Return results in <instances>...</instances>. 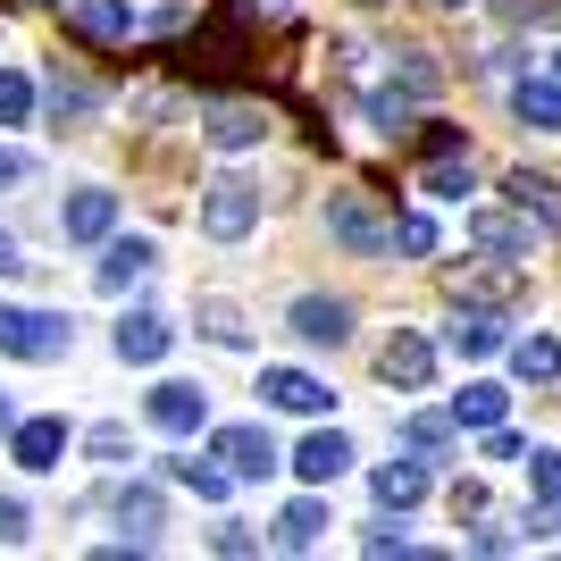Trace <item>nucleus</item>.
I'll use <instances>...</instances> for the list:
<instances>
[{
  "mask_svg": "<svg viewBox=\"0 0 561 561\" xmlns=\"http://www.w3.org/2000/svg\"><path fill=\"white\" fill-rule=\"evenodd\" d=\"M360 553H420L402 528H360Z\"/></svg>",
  "mask_w": 561,
  "mask_h": 561,
  "instance_id": "35",
  "label": "nucleus"
},
{
  "mask_svg": "<svg viewBox=\"0 0 561 561\" xmlns=\"http://www.w3.org/2000/svg\"><path fill=\"white\" fill-rule=\"evenodd\" d=\"M503 193H512V210L537 218V234H561V185H553V176H528V168H519Z\"/></svg>",
  "mask_w": 561,
  "mask_h": 561,
  "instance_id": "21",
  "label": "nucleus"
},
{
  "mask_svg": "<svg viewBox=\"0 0 561 561\" xmlns=\"http://www.w3.org/2000/svg\"><path fill=\"white\" fill-rule=\"evenodd\" d=\"M369 494L386 503V512H411V503L427 494V461H377L369 469Z\"/></svg>",
  "mask_w": 561,
  "mask_h": 561,
  "instance_id": "20",
  "label": "nucleus"
},
{
  "mask_svg": "<svg viewBox=\"0 0 561 561\" xmlns=\"http://www.w3.org/2000/svg\"><path fill=\"white\" fill-rule=\"evenodd\" d=\"M377 377H386L394 394H427V386H436V344H427L420 328H394L386 352H377Z\"/></svg>",
  "mask_w": 561,
  "mask_h": 561,
  "instance_id": "8",
  "label": "nucleus"
},
{
  "mask_svg": "<svg viewBox=\"0 0 561 561\" xmlns=\"http://www.w3.org/2000/svg\"><path fill=\"white\" fill-rule=\"evenodd\" d=\"M512 117L528 126V135H561V84H553V76H537V84L519 76V84H512Z\"/></svg>",
  "mask_w": 561,
  "mask_h": 561,
  "instance_id": "18",
  "label": "nucleus"
},
{
  "mask_svg": "<svg viewBox=\"0 0 561 561\" xmlns=\"http://www.w3.org/2000/svg\"><path fill=\"white\" fill-rule=\"evenodd\" d=\"M453 294L478 310H503V302H528V260H503V268H461Z\"/></svg>",
  "mask_w": 561,
  "mask_h": 561,
  "instance_id": "15",
  "label": "nucleus"
},
{
  "mask_svg": "<svg viewBox=\"0 0 561 561\" xmlns=\"http://www.w3.org/2000/svg\"><path fill=\"white\" fill-rule=\"evenodd\" d=\"M68 344H76V319H68V310L0 302V360H68Z\"/></svg>",
  "mask_w": 561,
  "mask_h": 561,
  "instance_id": "1",
  "label": "nucleus"
},
{
  "mask_svg": "<svg viewBox=\"0 0 561 561\" xmlns=\"http://www.w3.org/2000/svg\"><path fill=\"white\" fill-rule=\"evenodd\" d=\"M469 243L486 260H528L537 234H528V210H469Z\"/></svg>",
  "mask_w": 561,
  "mask_h": 561,
  "instance_id": "14",
  "label": "nucleus"
},
{
  "mask_svg": "<svg viewBox=\"0 0 561 561\" xmlns=\"http://www.w3.org/2000/svg\"><path fill=\"white\" fill-rule=\"evenodd\" d=\"M260 402L285 411V420H328L335 386H328V377H310V369H260Z\"/></svg>",
  "mask_w": 561,
  "mask_h": 561,
  "instance_id": "6",
  "label": "nucleus"
},
{
  "mask_svg": "<svg viewBox=\"0 0 561 561\" xmlns=\"http://www.w3.org/2000/svg\"><path fill=\"white\" fill-rule=\"evenodd\" d=\"M420 193H427V202H461V193H469V151H461V168H453V160H436Z\"/></svg>",
  "mask_w": 561,
  "mask_h": 561,
  "instance_id": "29",
  "label": "nucleus"
},
{
  "mask_svg": "<svg viewBox=\"0 0 561 561\" xmlns=\"http://www.w3.org/2000/svg\"><path fill=\"white\" fill-rule=\"evenodd\" d=\"M210 453H218V469H227L234 486H260V478H277V436H268L260 420L218 427V436H210Z\"/></svg>",
  "mask_w": 561,
  "mask_h": 561,
  "instance_id": "3",
  "label": "nucleus"
},
{
  "mask_svg": "<svg viewBox=\"0 0 561 561\" xmlns=\"http://www.w3.org/2000/svg\"><path fill=\"white\" fill-rule=\"evenodd\" d=\"M142 420L160 427V436H176V445H185V436H202V427H210V394H202L193 377H160V386L142 394Z\"/></svg>",
  "mask_w": 561,
  "mask_h": 561,
  "instance_id": "5",
  "label": "nucleus"
},
{
  "mask_svg": "<svg viewBox=\"0 0 561 561\" xmlns=\"http://www.w3.org/2000/svg\"><path fill=\"white\" fill-rule=\"evenodd\" d=\"M512 352V377H528V386H553L561 377V344L553 335H519V344H503Z\"/></svg>",
  "mask_w": 561,
  "mask_h": 561,
  "instance_id": "23",
  "label": "nucleus"
},
{
  "mask_svg": "<svg viewBox=\"0 0 561 561\" xmlns=\"http://www.w3.org/2000/svg\"><path fill=\"white\" fill-rule=\"evenodd\" d=\"M394 243H402V252H411V260H427V252H436V243H445V234H436V218H427V210H411V218H402V227H394Z\"/></svg>",
  "mask_w": 561,
  "mask_h": 561,
  "instance_id": "30",
  "label": "nucleus"
},
{
  "mask_svg": "<svg viewBox=\"0 0 561 561\" xmlns=\"http://www.w3.org/2000/svg\"><path fill=\"white\" fill-rule=\"evenodd\" d=\"M436 9H478V0H436Z\"/></svg>",
  "mask_w": 561,
  "mask_h": 561,
  "instance_id": "41",
  "label": "nucleus"
},
{
  "mask_svg": "<svg viewBox=\"0 0 561 561\" xmlns=\"http://www.w3.org/2000/svg\"><path fill=\"white\" fill-rule=\"evenodd\" d=\"M268 126H277V117L252 110V101H218V110L202 117V142H210L218 160H243V151H260V142H268Z\"/></svg>",
  "mask_w": 561,
  "mask_h": 561,
  "instance_id": "9",
  "label": "nucleus"
},
{
  "mask_svg": "<svg viewBox=\"0 0 561 561\" xmlns=\"http://www.w3.org/2000/svg\"><path fill=\"white\" fill-rule=\"evenodd\" d=\"M445 344L461 352V360H494V352L512 344V335H503V319H494V310L461 302V319H453V328H445Z\"/></svg>",
  "mask_w": 561,
  "mask_h": 561,
  "instance_id": "17",
  "label": "nucleus"
},
{
  "mask_svg": "<svg viewBox=\"0 0 561 561\" xmlns=\"http://www.w3.org/2000/svg\"><path fill=\"white\" fill-rule=\"evenodd\" d=\"M202 328H210V344H227V352L252 344V328H243V310H234V302H202Z\"/></svg>",
  "mask_w": 561,
  "mask_h": 561,
  "instance_id": "27",
  "label": "nucleus"
},
{
  "mask_svg": "<svg viewBox=\"0 0 561 561\" xmlns=\"http://www.w3.org/2000/svg\"><path fill=\"white\" fill-rule=\"evenodd\" d=\"M25 268H34V260H25V243H18V234H0V277H25Z\"/></svg>",
  "mask_w": 561,
  "mask_h": 561,
  "instance_id": "38",
  "label": "nucleus"
},
{
  "mask_svg": "<svg viewBox=\"0 0 561 561\" xmlns=\"http://www.w3.org/2000/svg\"><path fill=\"white\" fill-rule=\"evenodd\" d=\"M0 427H18V420H9V394H0Z\"/></svg>",
  "mask_w": 561,
  "mask_h": 561,
  "instance_id": "42",
  "label": "nucleus"
},
{
  "mask_svg": "<svg viewBox=\"0 0 561 561\" xmlns=\"http://www.w3.org/2000/svg\"><path fill=\"white\" fill-rule=\"evenodd\" d=\"M68 453H76V427L68 420H18V427H9V461H18L25 478H50Z\"/></svg>",
  "mask_w": 561,
  "mask_h": 561,
  "instance_id": "10",
  "label": "nucleus"
},
{
  "mask_svg": "<svg viewBox=\"0 0 561 561\" xmlns=\"http://www.w3.org/2000/svg\"><path fill=\"white\" fill-rule=\"evenodd\" d=\"M528 537H561V503H537V512L519 519V545H528Z\"/></svg>",
  "mask_w": 561,
  "mask_h": 561,
  "instance_id": "37",
  "label": "nucleus"
},
{
  "mask_svg": "<svg viewBox=\"0 0 561 561\" xmlns=\"http://www.w3.org/2000/svg\"><path fill=\"white\" fill-rule=\"evenodd\" d=\"M553 84H561V50H553Z\"/></svg>",
  "mask_w": 561,
  "mask_h": 561,
  "instance_id": "44",
  "label": "nucleus"
},
{
  "mask_svg": "<svg viewBox=\"0 0 561 561\" xmlns=\"http://www.w3.org/2000/svg\"><path fill=\"white\" fill-rule=\"evenodd\" d=\"M25 176H34V160H25V151H0V185H25Z\"/></svg>",
  "mask_w": 561,
  "mask_h": 561,
  "instance_id": "39",
  "label": "nucleus"
},
{
  "mask_svg": "<svg viewBox=\"0 0 561 561\" xmlns=\"http://www.w3.org/2000/svg\"><path fill=\"white\" fill-rule=\"evenodd\" d=\"M360 9H377V0H360Z\"/></svg>",
  "mask_w": 561,
  "mask_h": 561,
  "instance_id": "45",
  "label": "nucleus"
},
{
  "mask_svg": "<svg viewBox=\"0 0 561 561\" xmlns=\"http://www.w3.org/2000/svg\"><path fill=\"white\" fill-rule=\"evenodd\" d=\"M151 268H160V243H151V234H117V227L101 234V268H93L101 294H135Z\"/></svg>",
  "mask_w": 561,
  "mask_h": 561,
  "instance_id": "7",
  "label": "nucleus"
},
{
  "mask_svg": "<svg viewBox=\"0 0 561 561\" xmlns=\"http://www.w3.org/2000/svg\"><path fill=\"white\" fill-rule=\"evenodd\" d=\"M352 461H360V445H352L344 427H310L302 445H294V478H302V486H335Z\"/></svg>",
  "mask_w": 561,
  "mask_h": 561,
  "instance_id": "12",
  "label": "nucleus"
},
{
  "mask_svg": "<svg viewBox=\"0 0 561 561\" xmlns=\"http://www.w3.org/2000/svg\"><path fill=\"white\" fill-rule=\"evenodd\" d=\"M486 461H494V469H512V461H528V445H519L512 427L494 420V427H486Z\"/></svg>",
  "mask_w": 561,
  "mask_h": 561,
  "instance_id": "33",
  "label": "nucleus"
},
{
  "mask_svg": "<svg viewBox=\"0 0 561 561\" xmlns=\"http://www.w3.org/2000/svg\"><path fill=\"white\" fill-rule=\"evenodd\" d=\"M545 18H553V25H561V0H545Z\"/></svg>",
  "mask_w": 561,
  "mask_h": 561,
  "instance_id": "43",
  "label": "nucleus"
},
{
  "mask_svg": "<svg viewBox=\"0 0 561 561\" xmlns=\"http://www.w3.org/2000/svg\"><path fill=\"white\" fill-rule=\"evenodd\" d=\"M503 411H512V394H503L494 377H469L461 394H453V427H478V436H486V427L503 420Z\"/></svg>",
  "mask_w": 561,
  "mask_h": 561,
  "instance_id": "22",
  "label": "nucleus"
},
{
  "mask_svg": "<svg viewBox=\"0 0 561 561\" xmlns=\"http://www.w3.org/2000/svg\"><path fill=\"white\" fill-rule=\"evenodd\" d=\"M25 528H34V512H25L18 494H0V545H25Z\"/></svg>",
  "mask_w": 561,
  "mask_h": 561,
  "instance_id": "34",
  "label": "nucleus"
},
{
  "mask_svg": "<svg viewBox=\"0 0 561 561\" xmlns=\"http://www.w3.org/2000/svg\"><path fill=\"white\" fill-rule=\"evenodd\" d=\"M84 453H93V461H135L126 427H93V436H84Z\"/></svg>",
  "mask_w": 561,
  "mask_h": 561,
  "instance_id": "32",
  "label": "nucleus"
},
{
  "mask_svg": "<svg viewBox=\"0 0 561 561\" xmlns=\"http://www.w3.org/2000/svg\"><path fill=\"white\" fill-rule=\"evenodd\" d=\"M68 9H76V25H84V34H101V43L135 34V9H126V0H68Z\"/></svg>",
  "mask_w": 561,
  "mask_h": 561,
  "instance_id": "25",
  "label": "nucleus"
},
{
  "mask_svg": "<svg viewBox=\"0 0 561 561\" xmlns=\"http://www.w3.org/2000/svg\"><path fill=\"white\" fill-rule=\"evenodd\" d=\"M260 227V185L252 176H210L202 185V234L210 243H243Z\"/></svg>",
  "mask_w": 561,
  "mask_h": 561,
  "instance_id": "2",
  "label": "nucleus"
},
{
  "mask_svg": "<svg viewBox=\"0 0 561 561\" xmlns=\"http://www.w3.org/2000/svg\"><path fill=\"white\" fill-rule=\"evenodd\" d=\"M328 234L344 243L352 260H386V252H394V227L369 210V193H328Z\"/></svg>",
  "mask_w": 561,
  "mask_h": 561,
  "instance_id": "4",
  "label": "nucleus"
},
{
  "mask_svg": "<svg viewBox=\"0 0 561 561\" xmlns=\"http://www.w3.org/2000/svg\"><path fill=\"white\" fill-rule=\"evenodd\" d=\"M328 528H335V512L319 503V494H302V503H285V512H277V545H285V553H310Z\"/></svg>",
  "mask_w": 561,
  "mask_h": 561,
  "instance_id": "19",
  "label": "nucleus"
},
{
  "mask_svg": "<svg viewBox=\"0 0 561 561\" xmlns=\"http://www.w3.org/2000/svg\"><path fill=\"white\" fill-rule=\"evenodd\" d=\"M168 486H193L202 503H218V494H227L234 478L218 469V453H210V461H193V453H176V461H168Z\"/></svg>",
  "mask_w": 561,
  "mask_h": 561,
  "instance_id": "24",
  "label": "nucleus"
},
{
  "mask_svg": "<svg viewBox=\"0 0 561 561\" xmlns=\"http://www.w3.org/2000/svg\"><path fill=\"white\" fill-rule=\"evenodd\" d=\"M285 328H294V335H302V344H352V302H344V294H302V302H294V310H285Z\"/></svg>",
  "mask_w": 561,
  "mask_h": 561,
  "instance_id": "13",
  "label": "nucleus"
},
{
  "mask_svg": "<svg viewBox=\"0 0 561 561\" xmlns=\"http://www.w3.org/2000/svg\"><path fill=\"white\" fill-rule=\"evenodd\" d=\"M519 469H528V486H537L545 503H561V445H528V461H519Z\"/></svg>",
  "mask_w": 561,
  "mask_h": 561,
  "instance_id": "28",
  "label": "nucleus"
},
{
  "mask_svg": "<svg viewBox=\"0 0 561 561\" xmlns=\"http://www.w3.org/2000/svg\"><path fill=\"white\" fill-rule=\"evenodd\" d=\"M110 352L126 360V369H160L168 352H176V328H168L160 310H126V319L110 328Z\"/></svg>",
  "mask_w": 561,
  "mask_h": 561,
  "instance_id": "11",
  "label": "nucleus"
},
{
  "mask_svg": "<svg viewBox=\"0 0 561 561\" xmlns=\"http://www.w3.org/2000/svg\"><path fill=\"white\" fill-rule=\"evenodd\" d=\"M25 117H34V76L0 68V126H25Z\"/></svg>",
  "mask_w": 561,
  "mask_h": 561,
  "instance_id": "26",
  "label": "nucleus"
},
{
  "mask_svg": "<svg viewBox=\"0 0 561 561\" xmlns=\"http://www.w3.org/2000/svg\"><path fill=\"white\" fill-rule=\"evenodd\" d=\"M117 519H135V528H160V494H151V486L117 494Z\"/></svg>",
  "mask_w": 561,
  "mask_h": 561,
  "instance_id": "31",
  "label": "nucleus"
},
{
  "mask_svg": "<svg viewBox=\"0 0 561 561\" xmlns=\"http://www.w3.org/2000/svg\"><path fill=\"white\" fill-rule=\"evenodd\" d=\"M252 9H268V18H277V9H294V0H252Z\"/></svg>",
  "mask_w": 561,
  "mask_h": 561,
  "instance_id": "40",
  "label": "nucleus"
},
{
  "mask_svg": "<svg viewBox=\"0 0 561 561\" xmlns=\"http://www.w3.org/2000/svg\"><path fill=\"white\" fill-rule=\"evenodd\" d=\"M218 553H260V537H252V528H243V519H218Z\"/></svg>",
  "mask_w": 561,
  "mask_h": 561,
  "instance_id": "36",
  "label": "nucleus"
},
{
  "mask_svg": "<svg viewBox=\"0 0 561 561\" xmlns=\"http://www.w3.org/2000/svg\"><path fill=\"white\" fill-rule=\"evenodd\" d=\"M110 227H117V193L110 185H76L68 210H59V234H68V243H101Z\"/></svg>",
  "mask_w": 561,
  "mask_h": 561,
  "instance_id": "16",
  "label": "nucleus"
}]
</instances>
